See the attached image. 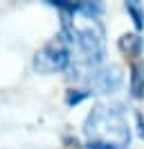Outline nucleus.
I'll list each match as a JSON object with an SVG mask.
<instances>
[{
	"label": "nucleus",
	"instance_id": "8",
	"mask_svg": "<svg viewBox=\"0 0 144 149\" xmlns=\"http://www.w3.org/2000/svg\"><path fill=\"white\" fill-rule=\"evenodd\" d=\"M90 93H86V91H79V95H74V91H70V95H68V104H79L83 97H88Z\"/></svg>",
	"mask_w": 144,
	"mask_h": 149
},
{
	"label": "nucleus",
	"instance_id": "7",
	"mask_svg": "<svg viewBox=\"0 0 144 149\" xmlns=\"http://www.w3.org/2000/svg\"><path fill=\"white\" fill-rule=\"evenodd\" d=\"M126 11L131 14V18H133L135 27L142 29V25H144V11H142V5H140L137 0H128V2H126Z\"/></svg>",
	"mask_w": 144,
	"mask_h": 149
},
{
	"label": "nucleus",
	"instance_id": "6",
	"mask_svg": "<svg viewBox=\"0 0 144 149\" xmlns=\"http://www.w3.org/2000/svg\"><path fill=\"white\" fill-rule=\"evenodd\" d=\"M142 45H144V41H142L140 34H124V36L119 38V47H122V52H126L128 56H140Z\"/></svg>",
	"mask_w": 144,
	"mask_h": 149
},
{
	"label": "nucleus",
	"instance_id": "4",
	"mask_svg": "<svg viewBox=\"0 0 144 149\" xmlns=\"http://www.w3.org/2000/svg\"><path fill=\"white\" fill-rule=\"evenodd\" d=\"M90 84L97 91H101V93H113V91H117V86L122 84V70L117 65H106V68H101L97 72H92Z\"/></svg>",
	"mask_w": 144,
	"mask_h": 149
},
{
	"label": "nucleus",
	"instance_id": "9",
	"mask_svg": "<svg viewBox=\"0 0 144 149\" xmlns=\"http://www.w3.org/2000/svg\"><path fill=\"white\" fill-rule=\"evenodd\" d=\"M88 149H117V147H108V145H97V142H90Z\"/></svg>",
	"mask_w": 144,
	"mask_h": 149
},
{
	"label": "nucleus",
	"instance_id": "1",
	"mask_svg": "<svg viewBox=\"0 0 144 149\" xmlns=\"http://www.w3.org/2000/svg\"><path fill=\"white\" fill-rule=\"evenodd\" d=\"M83 129H86V136L90 138V142H97V145L122 149L131 140V131H128V124L122 118V113L115 109H106V106L92 109L90 115L86 118Z\"/></svg>",
	"mask_w": 144,
	"mask_h": 149
},
{
	"label": "nucleus",
	"instance_id": "3",
	"mask_svg": "<svg viewBox=\"0 0 144 149\" xmlns=\"http://www.w3.org/2000/svg\"><path fill=\"white\" fill-rule=\"evenodd\" d=\"M70 65V47L68 38H54L43 45L34 56V68L38 72H59Z\"/></svg>",
	"mask_w": 144,
	"mask_h": 149
},
{
	"label": "nucleus",
	"instance_id": "2",
	"mask_svg": "<svg viewBox=\"0 0 144 149\" xmlns=\"http://www.w3.org/2000/svg\"><path fill=\"white\" fill-rule=\"evenodd\" d=\"M65 32H70V41L79 45L81 54L86 56V61L92 65L101 63L104 59V27L99 25L97 18H86L72 20V25L65 23Z\"/></svg>",
	"mask_w": 144,
	"mask_h": 149
},
{
	"label": "nucleus",
	"instance_id": "5",
	"mask_svg": "<svg viewBox=\"0 0 144 149\" xmlns=\"http://www.w3.org/2000/svg\"><path fill=\"white\" fill-rule=\"evenodd\" d=\"M131 95L135 100L144 97V61H135L131 68Z\"/></svg>",
	"mask_w": 144,
	"mask_h": 149
}]
</instances>
